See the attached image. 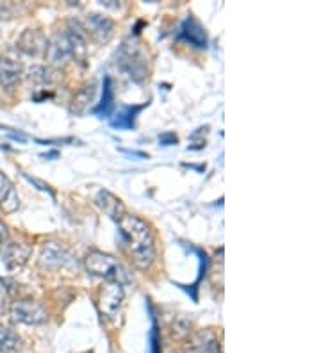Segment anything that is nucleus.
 I'll return each instance as SVG.
<instances>
[{
    "instance_id": "f257e3e1",
    "label": "nucleus",
    "mask_w": 321,
    "mask_h": 353,
    "mask_svg": "<svg viewBox=\"0 0 321 353\" xmlns=\"http://www.w3.org/2000/svg\"><path fill=\"white\" fill-rule=\"evenodd\" d=\"M121 248L139 270H148L155 261V234L148 223L134 214H125L118 221Z\"/></svg>"
},
{
    "instance_id": "f03ea898",
    "label": "nucleus",
    "mask_w": 321,
    "mask_h": 353,
    "mask_svg": "<svg viewBox=\"0 0 321 353\" xmlns=\"http://www.w3.org/2000/svg\"><path fill=\"white\" fill-rule=\"evenodd\" d=\"M116 65L134 82H143L148 75V59L137 39H128L116 52Z\"/></svg>"
},
{
    "instance_id": "7ed1b4c3",
    "label": "nucleus",
    "mask_w": 321,
    "mask_h": 353,
    "mask_svg": "<svg viewBox=\"0 0 321 353\" xmlns=\"http://www.w3.org/2000/svg\"><path fill=\"white\" fill-rule=\"evenodd\" d=\"M84 268L88 270V273H91L93 276H100L104 280H116L120 284L128 280L127 270L121 266L120 261L99 250H93L86 255Z\"/></svg>"
},
{
    "instance_id": "20e7f679",
    "label": "nucleus",
    "mask_w": 321,
    "mask_h": 353,
    "mask_svg": "<svg viewBox=\"0 0 321 353\" xmlns=\"http://www.w3.org/2000/svg\"><path fill=\"white\" fill-rule=\"evenodd\" d=\"M38 264L43 272H77V261L70 254L68 248L54 241L43 245Z\"/></svg>"
},
{
    "instance_id": "39448f33",
    "label": "nucleus",
    "mask_w": 321,
    "mask_h": 353,
    "mask_svg": "<svg viewBox=\"0 0 321 353\" xmlns=\"http://www.w3.org/2000/svg\"><path fill=\"white\" fill-rule=\"evenodd\" d=\"M124 284L116 282V280H106L97 294V307H99L102 318L115 321L124 305Z\"/></svg>"
},
{
    "instance_id": "423d86ee",
    "label": "nucleus",
    "mask_w": 321,
    "mask_h": 353,
    "mask_svg": "<svg viewBox=\"0 0 321 353\" xmlns=\"http://www.w3.org/2000/svg\"><path fill=\"white\" fill-rule=\"evenodd\" d=\"M9 314L14 323L43 325L48 319L47 309L36 300H17L11 303Z\"/></svg>"
},
{
    "instance_id": "0eeeda50",
    "label": "nucleus",
    "mask_w": 321,
    "mask_h": 353,
    "mask_svg": "<svg viewBox=\"0 0 321 353\" xmlns=\"http://www.w3.org/2000/svg\"><path fill=\"white\" fill-rule=\"evenodd\" d=\"M84 30L86 34L90 32L91 38L100 45L109 43L115 36V22H113L111 18L104 17V14L99 13H91L88 14L84 23Z\"/></svg>"
},
{
    "instance_id": "6e6552de",
    "label": "nucleus",
    "mask_w": 321,
    "mask_h": 353,
    "mask_svg": "<svg viewBox=\"0 0 321 353\" xmlns=\"http://www.w3.org/2000/svg\"><path fill=\"white\" fill-rule=\"evenodd\" d=\"M27 81L32 88H35V97L32 99L36 102H41L45 99H50L52 93H48L52 82H54V72L50 68H45V66L35 65L29 68V74H27Z\"/></svg>"
},
{
    "instance_id": "1a4fd4ad",
    "label": "nucleus",
    "mask_w": 321,
    "mask_h": 353,
    "mask_svg": "<svg viewBox=\"0 0 321 353\" xmlns=\"http://www.w3.org/2000/svg\"><path fill=\"white\" fill-rule=\"evenodd\" d=\"M184 353H222V345L213 330H198L186 343Z\"/></svg>"
},
{
    "instance_id": "9d476101",
    "label": "nucleus",
    "mask_w": 321,
    "mask_h": 353,
    "mask_svg": "<svg viewBox=\"0 0 321 353\" xmlns=\"http://www.w3.org/2000/svg\"><path fill=\"white\" fill-rule=\"evenodd\" d=\"M30 257V246L17 241L0 243V259L8 266V270H18L26 266Z\"/></svg>"
},
{
    "instance_id": "9b49d317",
    "label": "nucleus",
    "mask_w": 321,
    "mask_h": 353,
    "mask_svg": "<svg viewBox=\"0 0 321 353\" xmlns=\"http://www.w3.org/2000/svg\"><path fill=\"white\" fill-rule=\"evenodd\" d=\"M47 36L43 34L39 29H26L20 34L17 41V47L20 48L21 54L30 57H39L45 56L47 50Z\"/></svg>"
},
{
    "instance_id": "f8f14e48",
    "label": "nucleus",
    "mask_w": 321,
    "mask_h": 353,
    "mask_svg": "<svg viewBox=\"0 0 321 353\" xmlns=\"http://www.w3.org/2000/svg\"><path fill=\"white\" fill-rule=\"evenodd\" d=\"M179 39L197 48H207V32L197 18L189 14L184 22L180 23Z\"/></svg>"
},
{
    "instance_id": "ddd939ff",
    "label": "nucleus",
    "mask_w": 321,
    "mask_h": 353,
    "mask_svg": "<svg viewBox=\"0 0 321 353\" xmlns=\"http://www.w3.org/2000/svg\"><path fill=\"white\" fill-rule=\"evenodd\" d=\"M95 205L99 207L100 211L104 212L106 216H109L111 220H115L116 223L127 214V209H125L124 202H121L118 196H115L113 193L106 190H100L95 196Z\"/></svg>"
},
{
    "instance_id": "4468645a",
    "label": "nucleus",
    "mask_w": 321,
    "mask_h": 353,
    "mask_svg": "<svg viewBox=\"0 0 321 353\" xmlns=\"http://www.w3.org/2000/svg\"><path fill=\"white\" fill-rule=\"evenodd\" d=\"M95 95H97V82L91 81L88 84H84L73 95L72 103H70V112H72L73 117H84L86 112L91 109V105H93Z\"/></svg>"
},
{
    "instance_id": "2eb2a0df",
    "label": "nucleus",
    "mask_w": 321,
    "mask_h": 353,
    "mask_svg": "<svg viewBox=\"0 0 321 353\" xmlns=\"http://www.w3.org/2000/svg\"><path fill=\"white\" fill-rule=\"evenodd\" d=\"M145 108H146V103H142V105H124V108H120L115 114H113L109 123H111L113 129H118V130L134 129L137 114H139Z\"/></svg>"
},
{
    "instance_id": "dca6fc26",
    "label": "nucleus",
    "mask_w": 321,
    "mask_h": 353,
    "mask_svg": "<svg viewBox=\"0 0 321 353\" xmlns=\"http://www.w3.org/2000/svg\"><path fill=\"white\" fill-rule=\"evenodd\" d=\"M20 207V196H18L14 184L8 176L2 175V184H0V211L6 214H11Z\"/></svg>"
},
{
    "instance_id": "f3484780",
    "label": "nucleus",
    "mask_w": 321,
    "mask_h": 353,
    "mask_svg": "<svg viewBox=\"0 0 321 353\" xmlns=\"http://www.w3.org/2000/svg\"><path fill=\"white\" fill-rule=\"evenodd\" d=\"M23 75V66L8 57H0V86H14Z\"/></svg>"
},
{
    "instance_id": "a211bd4d",
    "label": "nucleus",
    "mask_w": 321,
    "mask_h": 353,
    "mask_svg": "<svg viewBox=\"0 0 321 353\" xmlns=\"http://www.w3.org/2000/svg\"><path fill=\"white\" fill-rule=\"evenodd\" d=\"M104 90H102V99L97 108H93L91 111L95 114H99L100 118H109L111 117L113 109H115V90H113V81L109 75L104 77Z\"/></svg>"
},
{
    "instance_id": "6ab92c4d",
    "label": "nucleus",
    "mask_w": 321,
    "mask_h": 353,
    "mask_svg": "<svg viewBox=\"0 0 321 353\" xmlns=\"http://www.w3.org/2000/svg\"><path fill=\"white\" fill-rule=\"evenodd\" d=\"M21 348V339L11 328L0 327V353H11Z\"/></svg>"
},
{
    "instance_id": "aec40b11",
    "label": "nucleus",
    "mask_w": 321,
    "mask_h": 353,
    "mask_svg": "<svg viewBox=\"0 0 321 353\" xmlns=\"http://www.w3.org/2000/svg\"><path fill=\"white\" fill-rule=\"evenodd\" d=\"M23 176H26V179L30 182V184L38 185V190H39V191H45V193H48V194H50V196H56V193H54V190H52V188H50V185H48V184H45V182H41V181H39V179H35V176L27 175V173H23Z\"/></svg>"
},
{
    "instance_id": "412c9836",
    "label": "nucleus",
    "mask_w": 321,
    "mask_h": 353,
    "mask_svg": "<svg viewBox=\"0 0 321 353\" xmlns=\"http://www.w3.org/2000/svg\"><path fill=\"white\" fill-rule=\"evenodd\" d=\"M177 141H179V138H177L173 132H164V134H161V136H159V143H161L163 147H170V145H175Z\"/></svg>"
},
{
    "instance_id": "4be33fe9",
    "label": "nucleus",
    "mask_w": 321,
    "mask_h": 353,
    "mask_svg": "<svg viewBox=\"0 0 321 353\" xmlns=\"http://www.w3.org/2000/svg\"><path fill=\"white\" fill-rule=\"evenodd\" d=\"M13 18V8L6 2H0V20H9Z\"/></svg>"
},
{
    "instance_id": "5701e85b",
    "label": "nucleus",
    "mask_w": 321,
    "mask_h": 353,
    "mask_svg": "<svg viewBox=\"0 0 321 353\" xmlns=\"http://www.w3.org/2000/svg\"><path fill=\"white\" fill-rule=\"evenodd\" d=\"M0 282H2V284L4 285H8V288H6V291H8L9 294H14L18 291V285H17V282H14V280H9V279H0Z\"/></svg>"
},
{
    "instance_id": "b1692460",
    "label": "nucleus",
    "mask_w": 321,
    "mask_h": 353,
    "mask_svg": "<svg viewBox=\"0 0 321 353\" xmlns=\"http://www.w3.org/2000/svg\"><path fill=\"white\" fill-rule=\"evenodd\" d=\"M6 309H8V298H6L4 291H0V318L6 312Z\"/></svg>"
},
{
    "instance_id": "393cba45",
    "label": "nucleus",
    "mask_w": 321,
    "mask_h": 353,
    "mask_svg": "<svg viewBox=\"0 0 321 353\" xmlns=\"http://www.w3.org/2000/svg\"><path fill=\"white\" fill-rule=\"evenodd\" d=\"M100 6H104V8L118 9L120 8V2H115V0H100Z\"/></svg>"
},
{
    "instance_id": "a878e982",
    "label": "nucleus",
    "mask_w": 321,
    "mask_h": 353,
    "mask_svg": "<svg viewBox=\"0 0 321 353\" xmlns=\"http://www.w3.org/2000/svg\"><path fill=\"white\" fill-rule=\"evenodd\" d=\"M8 239V227L4 225V221H0V243H4Z\"/></svg>"
},
{
    "instance_id": "bb28decb",
    "label": "nucleus",
    "mask_w": 321,
    "mask_h": 353,
    "mask_svg": "<svg viewBox=\"0 0 321 353\" xmlns=\"http://www.w3.org/2000/svg\"><path fill=\"white\" fill-rule=\"evenodd\" d=\"M43 159H56V157H59V154H57V152H50V154H43L41 155Z\"/></svg>"
},
{
    "instance_id": "cd10ccee",
    "label": "nucleus",
    "mask_w": 321,
    "mask_h": 353,
    "mask_svg": "<svg viewBox=\"0 0 321 353\" xmlns=\"http://www.w3.org/2000/svg\"><path fill=\"white\" fill-rule=\"evenodd\" d=\"M2 105H4V102H2V95H0V108H2Z\"/></svg>"
},
{
    "instance_id": "c85d7f7f",
    "label": "nucleus",
    "mask_w": 321,
    "mask_h": 353,
    "mask_svg": "<svg viewBox=\"0 0 321 353\" xmlns=\"http://www.w3.org/2000/svg\"><path fill=\"white\" fill-rule=\"evenodd\" d=\"M82 353H93V352H82Z\"/></svg>"
}]
</instances>
